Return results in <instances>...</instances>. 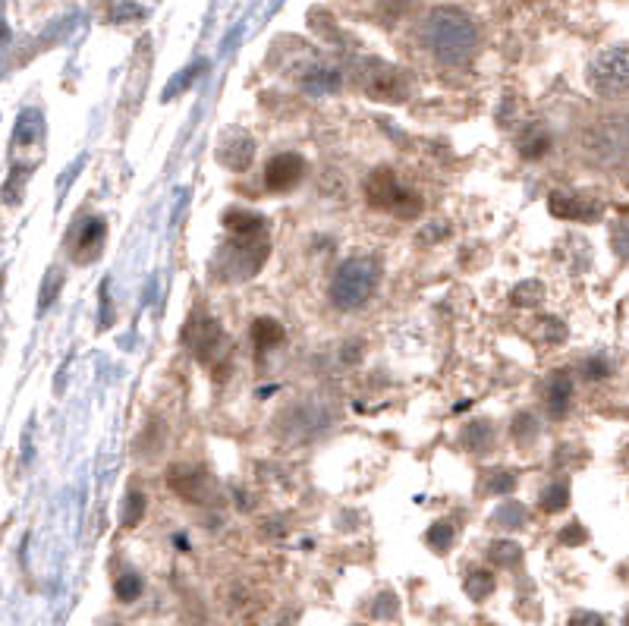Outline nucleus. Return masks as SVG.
<instances>
[{
  "mask_svg": "<svg viewBox=\"0 0 629 626\" xmlns=\"http://www.w3.org/2000/svg\"><path fill=\"white\" fill-rule=\"evenodd\" d=\"M428 545L444 554L453 545V526L450 523H435V526H431L428 529Z\"/></svg>",
  "mask_w": 629,
  "mask_h": 626,
  "instance_id": "5701e85b",
  "label": "nucleus"
},
{
  "mask_svg": "<svg viewBox=\"0 0 629 626\" xmlns=\"http://www.w3.org/2000/svg\"><path fill=\"white\" fill-rule=\"evenodd\" d=\"M142 516H145V494L129 491V498L123 504V526H136Z\"/></svg>",
  "mask_w": 629,
  "mask_h": 626,
  "instance_id": "412c9836",
  "label": "nucleus"
},
{
  "mask_svg": "<svg viewBox=\"0 0 629 626\" xmlns=\"http://www.w3.org/2000/svg\"><path fill=\"white\" fill-rule=\"evenodd\" d=\"M463 586H466V595L472 601H482V598H488L494 592V576L488 570H469Z\"/></svg>",
  "mask_w": 629,
  "mask_h": 626,
  "instance_id": "dca6fc26",
  "label": "nucleus"
},
{
  "mask_svg": "<svg viewBox=\"0 0 629 626\" xmlns=\"http://www.w3.org/2000/svg\"><path fill=\"white\" fill-rule=\"evenodd\" d=\"M425 41L444 63H460L475 51L479 35H475V26H472V19L466 13L444 7V10H435L428 16Z\"/></svg>",
  "mask_w": 629,
  "mask_h": 626,
  "instance_id": "f257e3e1",
  "label": "nucleus"
},
{
  "mask_svg": "<svg viewBox=\"0 0 629 626\" xmlns=\"http://www.w3.org/2000/svg\"><path fill=\"white\" fill-rule=\"evenodd\" d=\"M114 592L120 601H136L142 595V579L136 573H123L117 582H114Z\"/></svg>",
  "mask_w": 629,
  "mask_h": 626,
  "instance_id": "aec40b11",
  "label": "nucleus"
},
{
  "mask_svg": "<svg viewBox=\"0 0 629 626\" xmlns=\"http://www.w3.org/2000/svg\"><path fill=\"white\" fill-rule=\"evenodd\" d=\"M183 337H186V347L195 353V359L202 365L218 362V356L224 353V331L218 321L208 315H195L186 325Z\"/></svg>",
  "mask_w": 629,
  "mask_h": 626,
  "instance_id": "20e7f679",
  "label": "nucleus"
},
{
  "mask_svg": "<svg viewBox=\"0 0 629 626\" xmlns=\"http://www.w3.org/2000/svg\"><path fill=\"white\" fill-rule=\"evenodd\" d=\"M368 89H372L375 98H384V101H403V92H406L400 73L394 67H387V63H381V70L375 73V79H372Z\"/></svg>",
  "mask_w": 629,
  "mask_h": 626,
  "instance_id": "f8f14e48",
  "label": "nucleus"
},
{
  "mask_svg": "<svg viewBox=\"0 0 629 626\" xmlns=\"http://www.w3.org/2000/svg\"><path fill=\"white\" fill-rule=\"evenodd\" d=\"M249 337H252V343L262 353H268V350H277L280 343L287 340V331H284V325H280L277 318H268V315H262V318H255L252 321V328H249Z\"/></svg>",
  "mask_w": 629,
  "mask_h": 626,
  "instance_id": "9b49d317",
  "label": "nucleus"
},
{
  "mask_svg": "<svg viewBox=\"0 0 629 626\" xmlns=\"http://www.w3.org/2000/svg\"><path fill=\"white\" fill-rule=\"evenodd\" d=\"M494 520L501 523V526L516 529V526H523V520H526V507H523V504H507L504 510H497V513H494Z\"/></svg>",
  "mask_w": 629,
  "mask_h": 626,
  "instance_id": "b1692460",
  "label": "nucleus"
},
{
  "mask_svg": "<svg viewBox=\"0 0 629 626\" xmlns=\"http://www.w3.org/2000/svg\"><path fill=\"white\" fill-rule=\"evenodd\" d=\"M378 287V265L375 258H350V262H343L334 284H331V302L337 309L350 312L365 306L368 299H372Z\"/></svg>",
  "mask_w": 629,
  "mask_h": 626,
  "instance_id": "7ed1b4c3",
  "label": "nucleus"
},
{
  "mask_svg": "<svg viewBox=\"0 0 629 626\" xmlns=\"http://www.w3.org/2000/svg\"><path fill=\"white\" fill-rule=\"evenodd\" d=\"M104 236H107V227H104L101 218H89V221H85L79 227V240L70 246L73 262H79V265L95 262V258L104 252Z\"/></svg>",
  "mask_w": 629,
  "mask_h": 626,
  "instance_id": "6e6552de",
  "label": "nucleus"
},
{
  "mask_svg": "<svg viewBox=\"0 0 629 626\" xmlns=\"http://www.w3.org/2000/svg\"><path fill=\"white\" fill-rule=\"evenodd\" d=\"M516 488V476L507 469H491L485 476V491L488 494H510Z\"/></svg>",
  "mask_w": 629,
  "mask_h": 626,
  "instance_id": "6ab92c4d",
  "label": "nucleus"
},
{
  "mask_svg": "<svg viewBox=\"0 0 629 626\" xmlns=\"http://www.w3.org/2000/svg\"><path fill=\"white\" fill-rule=\"evenodd\" d=\"M560 542H563V545H582V542H585V529H582L579 523H570L567 529L560 532Z\"/></svg>",
  "mask_w": 629,
  "mask_h": 626,
  "instance_id": "bb28decb",
  "label": "nucleus"
},
{
  "mask_svg": "<svg viewBox=\"0 0 629 626\" xmlns=\"http://www.w3.org/2000/svg\"><path fill=\"white\" fill-rule=\"evenodd\" d=\"M224 227H227L233 236H255V233H262L265 221H262V214H255V211L230 208V211L224 214Z\"/></svg>",
  "mask_w": 629,
  "mask_h": 626,
  "instance_id": "ddd939ff",
  "label": "nucleus"
},
{
  "mask_svg": "<svg viewBox=\"0 0 629 626\" xmlns=\"http://www.w3.org/2000/svg\"><path fill=\"white\" fill-rule=\"evenodd\" d=\"M604 375H611V365H607L604 359L585 362V378H604Z\"/></svg>",
  "mask_w": 629,
  "mask_h": 626,
  "instance_id": "cd10ccee",
  "label": "nucleus"
},
{
  "mask_svg": "<svg viewBox=\"0 0 629 626\" xmlns=\"http://www.w3.org/2000/svg\"><path fill=\"white\" fill-rule=\"evenodd\" d=\"M167 485L180 494V498L192 501V504H199L205 501V494H208V476L202 469H195V466H170L167 472Z\"/></svg>",
  "mask_w": 629,
  "mask_h": 626,
  "instance_id": "0eeeda50",
  "label": "nucleus"
},
{
  "mask_svg": "<svg viewBox=\"0 0 629 626\" xmlns=\"http://www.w3.org/2000/svg\"><path fill=\"white\" fill-rule=\"evenodd\" d=\"M491 560L497 567H516L523 560V551H519L516 542H494L491 545Z\"/></svg>",
  "mask_w": 629,
  "mask_h": 626,
  "instance_id": "a211bd4d",
  "label": "nucleus"
},
{
  "mask_svg": "<svg viewBox=\"0 0 629 626\" xmlns=\"http://www.w3.org/2000/svg\"><path fill=\"white\" fill-rule=\"evenodd\" d=\"M302 85H306L312 95H328V92H337L340 89V73L337 70H328V67H318L309 76H302Z\"/></svg>",
  "mask_w": 629,
  "mask_h": 626,
  "instance_id": "2eb2a0df",
  "label": "nucleus"
},
{
  "mask_svg": "<svg viewBox=\"0 0 629 626\" xmlns=\"http://www.w3.org/2000/svg\"><path fill=\"white\" fill-rule=\"evenodd\" d=\"M567 504H570V488H567V482L551 485V488H545V494H541V510H545V513H557V510H563Z\"/></svg>",
  "mask_w": 629,
  "mask_h": 626,
  "instance_id": "f3484780",
  "label": "nucleus"
},
{
  "mask_svg": "<svg viewBox=\"0 0 629 626\" xmlns=\"http://www.w3.org/2000/svg\"><path fill=\"white\" fill-rule=\"evenodd\" d=\"M538 435V425H535V416H529V413H523V416H516V422H513V438L516 441H532Z\"/></svg>",
  "mask_w": 629,
  "mask_h": 626,
  "instance_id": "393cba45",
  "label": "nucleus"
},
{
  "mask_svg": "<svg viewBox=\"0 0 629 626\" xmlns=\"http://www.w3.org/2000/svg\"><path fill=\"white\" fill-rule=\"evenodd\" d=\"M570 400H573V378H570V372H557L548 384V409L554 416H563Z\"/></svg>",
  "mask_w": 629,
  "mask_h": 626,
  "instance_id": "4468645a",
  "label": "nucleus"
},
{
  "mask_svg": "<svg viewBox=\"0 0 629 626\" xmlns=\"http://www.w3.org/2000/svg\"><path fill=\"white\" fill-rule=\"evenodd\" d=\"M570 626H607V620L601 614H592V611H576L570 617Z\"/></svg>",
  "mask_w": 629,
  "mask_h": 626,
  "instance_id": "a878e982",
  "label": "nucleus"
},
{
  "mask_svg": "<svg viewBox=\"0 0 629 626\" xmlns=\"http://www.w3.org/2000/svg\"><path fill=\"white\" fill-rule=\"evenodd\" d=\"M306 177V161H302L296 151H284V155H274L265 167V186L271 192H290Z\"/></svg>",
  "mask_w": 629,
  "mask_h": 626,
  "instance_id": "423d86ee",
  "label": "nucleus"
},
{
  "mask_svg": "<svg viewBox=\"0 0 629 626\" xmlns=\"http://www.w3.org/2000/svg\"><path fill=\"white\" fill-rule=\"evenodd\" d=\"M463 444L466 447H472V450H485L488 444H491V425L488 422H475V425H469L466 428V435H463Z\"/></svg>",
  "mask_w": 629,
  "mask_h": 626,
  "instance_id": "4be33fe9",
  "label": "nucleus"
},
{
  "mask_svg": "<svg viewBox=\"0 0 629 626\" xmlns=\"http://www.w3.org/2000/svg\"><path fill=\"white\" fill-rule=\"evenodd\" d=\"M551 211L557 214V218L563 221H595L598 218V208L582 199L579 192H570V189H560L551 196Z\"/></svg>",
  "mask_w": 629,
  "mask_h": 626,
  "instance_id": "1a4fd4ad",
  "label": "nucleus"
},
{
  "mask_svg": "<svg viewBox=\"0 0 629 626\" xmlns=\"http://www.w3.org/2000/svg\"><path fill=\"white\" fill-rule=\"evenodd\" d=\"M626 76L629 73H626V51L623 48L601 54V60L592 70V82H595V89L601 95H623L626 92Z\"/></svg>",
  "mask_w": 629,
  "mask_h": 626,
  "instance_id": "39448f33",
  "label": "nucleus"
},
{
  "mask_svg": "<svg viewBox=\"0 0 629 626\" xmlns=\"http://www.w3.org/2000/svg\"><path fill=\"white\" fill-rule=\"evenodd\" d=\"M365 199L372 208L394 214V218H400V221H412V218H419L422 214V199L412 189H406L390 167H378V170L368 174Z\"/></svg>",
  "mask_w": 629,
  "mask_h": 626,
  "instance_id": "f03ea898",
  "label": "nucleus"
},
{
  "mask_svg": "<svg viewBox=\"0 0 629 626\" xmlns=\"http://www.w3.org/2000/svg\"><path fill=\"white\" fill-rule=\"evenodd\" d=\"M255 158V142L243 133H233L221 142L218 148V161L227 167V170H246Z\"/></svg>",
  "mask_w": 629,
  "mask_h": 626,
  "instance_id": "9d476101",
  "label": "nucleus"
}]
</instances>
